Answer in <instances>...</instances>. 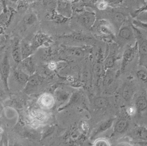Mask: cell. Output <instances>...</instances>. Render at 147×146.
<instances>
[{
  "mask_svg": "<svg viewBox=\"0 0 147 146\" xmlns=\"http://www.w3.org/2000/svg\"><path fill=\"white\" fill-rule=\"evenodd\" d=\"M136 78L142 83H147V69L144 68L139 69L136 72Z\"/></svg>",
  "mask_w": 147,
  "mask_h": 146,
  "instance_id": "603a6c76",
  "label": "cell"
},
{
  "mask_svg": "<svg viewBox=\"0 0 147 146\" xmlns=\"http://www.w3.org/2000/svg\"><path fill=\"white\" fill-rule=\"evenodd\" d=\"M40 82V78L38 75L33 74L30 76L29 79L25 85V92L28 94L34 91L39 85Z\"/></svg>",
  "mask_w": 147,
  "mask_h": 146,
  "instance_id": "5bb4252c",
  "label": "cell"
},
{
  "mask_svg": "<svg viewBox=\"0 0 147 146\" xmlns=\"http://www.w3.org/2000/svg\"><path fill=\"white\" fill-rule=\"evenodd\" d=\"M95 5L98 9L101 11L105 10L109 7L108 4L105 0H98Z\"/></svg>",
  "mask_w": 147,
  "mask_h": 146,
  "instance_id": "1f68e13d",
  "label": "cell"
},
{
  "mask_svg": "<svg viewBox=\"0 0 147 146\" xmlns=\"http://www.w3.org/2000/svg\"><path fill=\"white\" fill-rule=\"evenodd\" d=\"M12 1H16V0H12Z\"/></svg>",
  "mask_w": 147,
  "mask_h": 146,
  "instance_id": "ee69618b",
  "label": "cell"
},
{
  "mask_svg": "<svg viewBox=\"0 0 147 146\" xmlns=\"http://www.w3.org/2000/svg\"><path fill=\"white\" fill-rule=\"evenodd\" d=\"M10 73V64L8 52L5 53L0 64V78L6 91H9V80Z\"/></svg>",
  "mask_w": 147,
  "mask_h": 146,
  "instance_id": "8992f818",
  "label": "cell"
},
{
  "mask_svg": "<svg viewBox=\"0 0 147 146\" xmlns=\"http://www.w3.org/2000/svg\"><path fill=\"white\" fill-rule=\"evenodd\" d=\"M18 65V68L28 74L30 76L34 74L35 72V64L34 59L31 56L23 59Z\"/></svg>",
  "mask_w": 147,
  "mask_h": 146,
  "instance_id": "8fae6325",
  "label": "cell"
},
{
  "mask_svg": "<svg viewBox=\"0 0 147 146\" xmlns=\"http://www.w3.org/2000/svg\"><path fill=\"white\" fill-rule=\"evenodd\" d=\"M132 23L135 27L147 32V24L139 22L134 19H132Z\"/></svg>",
  "mask_w": 147,
  "mask_h": 146,
  "instance_id": "4dcf8cb0",
  "label": "cell"
},
{
  "mask_svg": "<svg viewBox=\"0 0 147 146\" xmlns=\"http://www.w3.org/2000/svg\"><path fill=\"white\" fill-rule=\"evenodd\" d=\"M39 104L44 108L49 109L53 107L54 104L53 97L49 94H44L40 97Z\"/></svg>",
  "mask_w": 147,
  "mask_h": 146,
  "instance_id": "e0dca14e",
  "label": "cell"
},
{
  "mask_svg": "<svg viewBox=\"0 0 147 146\" xmlns=\"http://www.w3.org/2000/svg\"><path fill=\"white\" fill-rule=\"evenodd\" d=\"M65 1L71 2V3L73 4V3H75L78 2V1H80V0H65Z\"/></svg>",
  "mask_w": 147,
  "mask_h": 146,
  "instance_id": "60d3db41",
  "label": "cell"
},
{
  "mask_svg": "<svg viewBox=\"0 0 147 146\" xmlns=\"http://www.w3.org/2000/svg\"><path fill=\"white\" fill-rule=\"evenodd\" d=\"M147 10V0L144 2V5L140 7L138 9L135 10L134 12L132 13V18L134 17L135 15L138 14V13H140V12H142V11H144Z\"/></svg>",
  "mask_w": 147,
  "mask_h": 146,
  "instance_id": "836d02e7",
  "label": "cell"
},
{
  "mask_svg": "<svg viewBox=\"0 0 147 146\" xmlns=\"http://www.w3.org/2000/svg\"><path fill=\"white\" fill-rule=\"evenodd\" d=\"M134 95V89L132 86L126 85L122 90V95L124 100L126 101H129L132 99Z\"/></svg>",
  "mask_w": 147,
  "mask_h": 146,
  "instance_id": "7402d4cb",
  "label": "cell"
},
{
  "mask_svg": "<svg viewBox=\"0 0 147 146\" xmlns=\"http://www.w3.org/2000/svg\"><path fill=\"white\" fill-rule=\"evenodd\" d=\"M49 39H50L49 36L46 34L42 33H39L36 34L30 41L34 51L38 47L47 43Z\"/></svg>",
  "mask_w": 147,
  "mask_h": 146,
  "instance_id": "4fadbf2b",
  "label": "cell"
},
{
  "mask_svg": "<svg viewBox=\"0 0 147 146\" xmlns=\"http://www.w3.org/2000/svg\"><path fill=\"white\" fill-rule=\"evenodd\" d=\"M81 1L85 6L92 7L96 4L98 0H81Z\"/></svg>",
  "mask_w": 147,
  "mask_h": 146,
  "instance_id": "d590c367",
  "label": "cell"
},
{
  "mask_svg": "<svg viewBox=\"0 0 147 146\" xmlns=\"http://www.w3.org/2000/svg\"><path fill=\"white\" fill-rule=\"evenodd\" d=\"M109 101L105 97H98L94 100V104L98 108H104L109 105Z\"/></svg>",
  "mask_w": 147,
  "mask_h": 146,
  "instance_id": "d4e9b609",
  "label": "cell"
},
{
  "mask_svg": "<svg viewBox=\"0 0 147 146\" xmlns=\"http://www.w3.org/2000/svg\"><path fill=\"white\" fill-rule=\"evenodd\" d=\"M97 33L102 36L103 39L109 41H115L116 32L114 27L108 20L99 21L96 26Z\"/></svg>",
  "mask_w": 147,
  "mask_h": 146,
  "instance_id": "277c9868",
  "label": "cell"
},
{
  "mask_svg": "<svg viewBox=\"0 0 147 146\" xmlns=\"http://www.w3.org/2000/svg\"><path fill=\"white\" fill-rule=\"evenodd\" d=\"M126 112L128 116L132 117L137 113V111L135 106H130L127 108Z\"/></svg>",
  "mask_w": 147,
  "mask_h": 146,
  "instance_id": "d6a6232c",
  "label": "cell"
},
{
  "mask_svg": "<svg viewBox=\"0 0 147 146\" xmlns=\"http://www.w3.org/2000/svg\"><path fill=\"white\" fill-rule=\"evenodd\" d=\"M138 58L137 42L133 45L126 46L123 52L121 63V70L124 71L126 68Z\"/></svg>",
  "mask_w": 147,
  "mask_h": 146,
  "instance_id": "5b68a950",
  "label": "cell"
},
{
  "mask_svg": "<svg viewBox=\"0 0 147 146\" xmlns=\"http://www.w3.org/2000/svg\"><path fill=\"white\" fill-rule=\"evenodd\" d=\"M132 19V17L128 19L116 33L115 41L120 48H125L126 46L134 45L136 43Z\"/></svg>",
  "mask_w": 147,
  "mask_h": 146,
  "instance_id": "6da1fadb",
  "label": "cell"
},
{
  "mask_svg": "<svg viewBox=\"0 0 147 146\" xmlns=\"http://www.w3.org/2000/svg\"><path fill=\"white\" fill-rule=\"evenodd\" d=\"M5 30V29L3 28V27H2L1 25H0V36H1V35L4 34V32Z\"/></svg>",
  "mask_w": 147,
  "mask_h": 146,
  "instance_id": "b9f144b4",
  "label": "cell"
},
{
  "mask_svg": "<svg viewBox=\"0 0 147 146\" xmlns=\"http://www.w3.org/2000/svg\"><path fill=\"white\" fill-rule=\"evenodd\" d=\"M78 22L85 28L92 29L96 22V15L93 11H84L77 17Z\"/></svg>",
  "mask_w": 147,
  "mask_h": 146,
  "instance_id": "52a82bcc",
  "label": "cell"
},
{
  "mask_svg": "<svg viewBox=\"0 0 147 146\" xmlns=\"http://www.w3.org/2000/svg\"><path fill=\"white\" fill-rule=\"evenodd\" d=\"M113 119H110L107 120L105 122L101 124L100 127L98 129V132H103L105 131L107 129L111 127L112 124H113Z\"/></svg>",
  "mask_w": 147,
  "mask_h": 146,
  "instance_id": "f1b7e54d",
  "label": "cell"
},
{
  "mask_svg": "<svg viewBox=\"0 0 147 146\" xmlns=\"http://www.w3.org/2000/svg\"><path fill=\"white\" fill-rule=\"evenodd\" d=\"M56 10L63 17L70 19L73 14L72 3L65 0H57Z\"/></svg>",
  "mask_w": 147,
  "mask_h": 146,
  "instance_id": "30bf717a",
  "label": "cell"
},
{
  "mask_svg": "<svg viewBox=\"0 0 147 146\" xmlns=\"http://www.w3.org/2000/svg\"><path fill=\"white\" fill-rule=\"evenodd\" d=\"M129 126V120L126 118H121L115 124L114 130L118 133H123L127 130Z\"/></svg>",
  "mask_w": 147,
  "mask_h": 146,
  "instance_id": "ffe728a7",
  "label": "cell"
},
{
  "mask_svg": "<svg viewBox=\"0 0 147 146\" xmlns=\"http://www.w3.org/2000/svg\"><path fill=\"white\" fill-rule=\"evenodd\" d=\"M138 138L143 141L147 142V129L145 127H139L136 131Z\"/></svg>",
  "mask_w": 147,
  "mask_h": 146,
  "instance_id": "cb8c5ba5",
  "label": "cell"
},
{
  "mask_svg": "<svg viewBox=\"0 0 147 146\" xmlns=\"http://www.w3.org/2000/svg\"><path fill=\"white\" fill-rule=\"evenodd\" d=\"M38 21V17L34 12H30L25 15L23 23L24 27H29L34 25Z\"/></svg>",
  "mask_w": 147,
  "mask_h": 146,
  "instance_id": "44dd1931",
  "label": "cell"
},
{
  "mask_svg": "<svg viewBox=\"0 0 147 146\" xmlns=\"http://www.w3.org/2000/svg\"><path fill=\"white\" fill-rule=\"evenodd\" d=\"M114 73L112 72L109 71L107 72L104 79L105 84H110L114 81Z\"/></svg>",
  "mask_w": 147,
  "mask_h": 146,
  "instance_id": "f546056e",
  "label": "cell"
},
{
  "mask_svg": "<svg viewBox=\"0 0 147 146\" xmlns=\"http://www.w3.org/2000/svg\"><path fill=\"white\" fill-rule=\"evenodd\" d=\"M8 39V36L4 33L0 36V50L5 47Z\"/></svg>",
  "mask_w": 147,
  "mask_h": 146,
  "instance_id": "e575fe53",
  "label": "cell"
},
{
  "mask_svg": "<svg viewBox=\"0 0 147 146\" xmlns=\"http://www.w3.org/2000/svg\"><path fill=\"white\" fill-rule=\"evenodd\" d=\"M32 116L34 119L38 121H44L46 119V115L43 112L40 111H34L32 113Z\"/></svg>",
  "mask_w": 147,
  "mask_h": 146,
  "instance_id": "83f0119b",
  "label": "cell"
},
{
  "mask_svg": "<svg viewBox=\"0 0 147 146\" xmlns=\"http://www.w3.org/2000/svg\"><path fill=\"white\" fill-rule=\"evenodd\" d=\"M111 8H126L130 10L131 15L138 8L135 0H105Z\"/></svg>",
  "mask_w": 147,
  "mask_h": 146,
  "instance_id": "ba28073f",
  "label": "cell"
},
{
  "mask_svg": "<svg viewBox=\"0 0 147 146\" xmlns=\"http://www.w3.org/2000/svg\"><path fill=\"white\" fill-rule=\"evenodd\" d=\"M108 12L109 20L114 27L116 34L124 23L131 16V11L126 8H111Z\"/></svg>",
  "mask_w": 147,
  "mask_h": 146,
  "instance_id": "7a4b0ae2",
  "label": "cell"
},
{
  "mask_svg": "<svg viewBox=\"0 0 147 146\" xmlns=\"http://www.w3.org/2000/svg\"><path fill=\"white\" fill-rule=\"evenodd\" d=\"M133 19L142 23L147 24V10L138 13L133 17Z\"/></svg>",
  "mask_w": 147,
  "mask_h": 146,
  "instance_id": "484cf974",
  "label": "cell"
},
{
  "mask_svg": "<svg viewBox=\"0 0 147 146\" xmlns=\"http://www.w3.org/2000/svg\"><path fill=\"white\" fill-rule=\"evenodd\" d=\"M135 1L136 3L138 4V8H139L140 7H141L143 5H144V2H145L147 0H135Z\"/></svg>",
  "mask_w": 147,
  "mask_h": 146,
  "instance_id": "f35d334b",
  "label": "cell"
},
{
  "mask_svg": "<svg viewBox=\"0 0 147 146\" xmlns=\"http://www.w3.org/2000/svg\"><path fill=\"white\" fill-rule=\"evenodd\" d=\"M141 30H142V32H143L144 33L145 35V36H146V38H147V32H146V31H144V30H142V29H141Z\"/></svg>",
  "mask_w": 147,
  "mask_h": 146,
  "instance_id": "7bdbcfd3",
  "label": "cell"
},
{
  "mask_svg": "<svg viewBox=\"0 0 147 146\" xmlns=\"http://www.w3.org/2000/svg\"><path fill=\"white\" fill-rule=\"evenodd\" d=\"M34 1V0H16L17 8L19 10L25 9Z\"/></svg>",
  "mask_w": 147,
  "mask_h": 146,
  "instance_id": "4316f807",
  "label": "cell"
},
{
  "mask_svg": "<svg viewBox=\"0 0 147 146\" xmlns=\"http://www.w3.org/2000/svg\"><path fill=\"white\" fill-rule=\"evenodd\" d=\"M20 40L18 38L13 39L11 48V56L13 60L17 64L22 60L20 48Z\"/></svg>",
  "mask_w": 147,
  "mask_h": 146,
  "instance_id": "7c38bea8",
  "label": "cell"
},
{
  "mask_svg": "<svg viewBox=\"0 0 147 146\" xmlns=\"http://www.w3.org/2000/svg\"></svg>",
  "mask_w": 147,
  "mask_h": 146,
  "instance_id": "f6af8a7d",
  "label": "cell"
},
{
  "mask_svg": "<svg viewBox=\"0 0 147 146\" xmlns=\"http://www.w3.org/2000/svg\"><path fill=\"white\" fill-rule=\"evenodd\" d=\"M133 27L138 46V62L140 66L147 69V38L140 29Z\"/></svg>",
  "mask_w": 147,
  "mask_h": 146,
  "instance_id": "3957f363",
  "label": "cell"
},
{
  "mask_svg": "<svg viewBox=\"0 0 147 146\" xmlns=\"http://www.w3.org/2000/svg\"><path fill=\"white\" fill-rule=\"evenodd\" d=\"M14 9L7 6L0 12V25L5 29L8 28L16 13Z\"/></svg>",
  "mask_w": 147,
  "mask_h": 146,
  "instance_id": "9c48e42d",
  "label": "cell"
},
{
  "mask_svg": "<svg viewBox=\"0 0 147 146\" xmlns=\"http://www.w3.org/2000/svg\"><path fill=\"white\" fill-rule=\"evenodd\" d=\"M46 17L49 20L59 24L65 23L68 19L67 18L59 14L56 11V9L47 11Z\"/></svg>",
  "mask_w": 147,
  "mask_h": 146,
  "instance_id": "d6986e66",
  "label": "cell"
},
{
  "mask_svg": "<svg viewBox=\"0 0 147 146\" xmlns=\"http://www.w3.org/2000/svg\"><path fill=\"white\" fill-rule=\"evenodd\" d=\"M20 48L22 60L30 56L34 51L31 43L26 40H22L20 42Z\"/></svg>",
  "mask_w": 147,
  "mask_h": 146,
  "instance_id": "ac0fdd59",
  "label": "cell"
},
{
  "mask_svg": "<svg viewBox=\"0 0 147 146\" xmlns=\"http://www.w3.org/2000/svg\"><path fill=\"white\" fill-rule=\"evenodd\" d=\"M94 72L96 75L99 76L102 73V68L100 65H96L94 67Z\"/></svg>",
  "mask_w": 147,
  "mask_h": 146,
  "instance_id": "74e56055",
  "label": "cell"
},
{
  "mask_svg": "<svg viewBox=\"0 0 147 146\" xmlns=\"http://www.w3.org/2000/svg\"><path fill=\"white\" fill-rule=\"evenodd\" d=\"M137 113H142L147 110V96L146 94L142 93L138 96L135 100V105Z\"/></svg>",
  "mask_w": 147,
  "mask_h": 146,
  "instance_id": "9a60e30c",
  "label": "cell"
},
{
  "mask_svg": "<svg viewBox=\"0 0 147 146\" xmlns=\"http://www.w3.org/2000/svg\"><path fill=\"white\" fill-rule=\"evenodd\" d=\"M30 76L19 68L13 71V78L17 83L21 85H26L29 79Z\"/></svg>",
  "mask_w": 147,
  "mask_h": 146,
  "instance_id": "2e32d148",
  "label": "cell"
},
{
  "mask_svg": "<svg viewBox=\"0 0 147 146\" xmlns=\"http://www.w3.org/2000/svg\"><path fill=\"white\" fill-rule=\"evenodd\" d=\"M6 0H0L1 2L3 5V8H6L7 7L6 4Z\"/></svg>",
  "mask_w": 147,
  "mask_h": 146,
  "instance_id": "ab89813d",
  "label": "cell"
},
{
  "mask_svg": "<svg viewBox=\"0 0 147 146\" xmlns=\"http://www.w3.org/2000/svg\"><path fill=\"white\" fill-rule=\"evenodd\" d=\"M94 145L97 146H108L109 145V143L106 140L103 139H100L95 142Z\"/></svg>",
  "mask_w": 147,
  "mask_h": 146,
  "instance_id": "8d00e7d4",
  "label": "cell"
}]
</instances>
